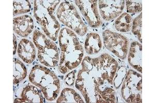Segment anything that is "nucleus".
<instances>
[{
	"label": "nucleus",
	"mask_w": 155,
	"mask_h": 103,
	"mask_svg": "<svg viewBox=\"0 0 155 103\" xmlns=\"http://www.w3.org/2000/svg\"><path fill=\"white\" fill-rule=\"evenodd\" d=\"M34 16L41 26L45 35L53 41H56L60 32L61 25L53 15L61 1H34Z\"/></svg>",
	"instance_id": "nucleus-3"
},
{
	"label": "nucleus",
	"mask_w": 155,
	"mask_h": 103,
	"mask_svg": "<svg viewBox=\"0 0 155 103\" xmlns=\"http://www.w3.org/2000/svg\"><path fill=\"white\" fill-rule=\"evenodd\" d=\"M57 103H84V101L74 89L66 88L62 91Z\"/></svg>",
	"instance_id": "nucleus-17"
},
{
	"label": "nucleus",
	"mask_w": 155,
	"mask_h": 103,
	"mask_svg": "<svg viewBox=\"0 0 155 103\" xmlns=\"http://www.w3.org/2000/svg\"><path fill=\"white\" fill-rule=\"evenodd\" d=\"M13 42H14V47H13V54L15 55L16 54L17 49L18 48L17 43V40H16V37L15 35L14 34V39H13Z\"/></svg>",
	"instance_id": "nucleus-24"
},
{
	"label": "nucleus",
	"mask_w": 155,
	"mask_h": 103,
	"mask_svg": "<svg viewBox=\"0 0 155 103\" xmlns=\"http://www.w3.org/2000/svg\"><path fill=\"white\" fill-rule=\"evenodd\" d=\"M82 69L77 75L76 87L87 103H115L113 79L118 63L109 55L98 57L87 56L82 61Z\"/></svg>",
	"instance_id": "nucleus-1"
},
{
	"label": "nucleus",
	"mask_w": 155,
	"mask_h": 103,
	"mask_svg": "<svg viewBox=\"0 0 155 103\" xmlns=\"http://www.w3.org/2000/svg\"><path fill=\"white\" fill-rule=\"evenodd\" d=\"M125 1H98L101 17L105 21H111L118 17L123 11Z\"/></svg>",
	"instance_id": "nucleus-10"
},
{
	"label": "nucleus",
	"mask_w": 155,
	"mask_h": 103,
	"mask_svg": "<svg viewBox=\"0 0 155 103\" xmlns=\"http://www.w3.org/2000/svg\"><path fill=\"white\" fill-rule=\"evenodd\" d=\"M14 63L13 84L17 85L25 79L27 75V69L23 63L18 59L14 58Z\"/></svg>",
	"instance_id": "nucleus-18"
},
{
	"label": "nucleus",
	"mask_w": 155,
	"mask_h": 103,
	"mask_svg": "<svg viewBox=\"0 0 155 103\" xmlns=\"http://www.w3.org/2000/svg\"><path fill=\"white\" fill-rule=\"evenodd\" d=\"M131 31L132 33L137 36L138 39L140 41L141 43L142 42V14L135 18L132 21Z\"/></svg>",
	"instance_id": "nucleus-20"
},
{
	"label": "nucleus",
	"mask_w": 155,
	"mask_h": 103,
	"mask_svg": "<svg viewBox=\"0 0 155 103\" xmlns=\"http://www.w3.org/2000/svg\"><path fill=\"white\" fill-rule=\"evenodd\" d=\"M74 2L90 27L97 28L102 24L98 8V1L76 0Z\"/></svg>",
	"instance_id": "nucleus-9"
},
{
	"label": "nucleus",
	"mask_w": 155,
	"mask_h": 103,
	"mask_svg": "<svg viewBox=\"0 0 155 103\" xmlns=\"http://www.w3.org/2000/svg\"><path fill=\"white\" fill-rule=\"evenodd\" d=\"M126 74L127 69L124 66H121L120 69L118 68L117 71L116 72L113 79V86L115 89H118L120 88L125 78Z\"/></svg>",
	"instance_id": "nucleus-21"
},
{
	"label": "nucleus",
	"mask_w": 155,
	"mask_h": 103,
	"mask_svg": "<svg viewBox=\"0 0 155 103\" xmlns=\"http://www.w3.org/2000/svg\"><path fill=\"white\" fill-rule=\"evenodd\" d=\"M42 95L41 89H39L35 86L28 85L23 89L20 95V98H17L14 103H44Z\"/></svg>",
	"instance_id": "nucleus-13"
},
{
	"label": "nucleus",
	"mask_w": 155,
	"mask_h": 103,
	"mask_svg": "<svg viewBox=\"0 0 155 103\" xmlns=\"http://www.w3.org/2000/svg\"><path fill=\"white\" fill-rule=\"evenodd\" d=\"M33 41L38 49L37 57L42 65L48 67H54L60 60L57 45L46 35L39 30L34 31Z\"/></svg>",
	"instance_id": "nucleus-5"
},
{
	"label": "nucleus",
	"mask_w": 155,
	"mask_h": 103,
	"mask_svg": "<svg viewBox=\"0 0 155 103\" xmlns=\"http://www.w3.org/2000/svg\"><path fill=\"white\" fill-rule=\"evenodd\" d=\"M125 2L127 12L129 13H137L142 11V1H126Z\"/></svg>",
	"instance_id": "nucleus-22"
},
{
	"label": "nucleus",
	"mask_w": 155,
	"mask_h": 103,
	"mask_svg": "<svg viewBox=\"0 0 155 103\" xmlns=\"http://www.w3.org/2000/svg\"><path fill=\"white\" fill-rule=\"evenodd\" d=\"M132 18L127 13H123L118 17L114 22V26L116 30L119 32H129L132 28Z\"/></svg>",
	"instance_id": "nucleus-16"
},
{
	"label": "nucleus",
	"mask_w": 155,
	"mask_h": 103,
	"mask_svg": "<svg viewBox=\"0 0 155 103\" xmlns=\"http://www.w3.org/2000/svg\"><path fill=\"white\" fill-rule=\"evenodd\" d=\"M75 81V73L72 71L68 74L65 78V82L69 86H72Z\"/></svg>",
	"instance_id": "nucleus-23"
},
{
	"label": "nucleus",
	"mask_w": 155,
	"mask_h": 103,
	"mask_svg": "<svg viewBox=\"0 0 155 103\" xmlns=\"http://www.w3.org/2000/svg\"><path fill=\"white\" fill-rule=\"evenodd\" d=\"M18 56L25 63L31 64L36 58V52L34 43L27 39L20 41L17 48Z\"/></svg>",
	"instance_id": "nucleus-12"
},
{
	"label": "nucleus",
	"mask_w": 155,
	"mask_h": 103,
	"mask_svg": "<svg viewBox=\"0 0 155 103\" xmlns=\"http://www.w3.org/2000/svg\"><path fill=\"white\" fill-rule=\"evenodd\" d=\"M103 39L104 46L108 50L120 59H125L129 50V41L126 37L106 30L103 33Z\"/></svg>",
	"instance_id": "nucleus-8"
},
{
	"label": "nucleus",
	"mask_w": 155,
	"mask_h": 103,
	"mask_svg": "<svg viewBox=\"0 0 155 103\" xmlns=\"http://www.w3.org/2000/svg\"><path fill=\"white\" fill-rule=\"evenodd\" d=\"M84 47L88 54L98 53L102 47V42L99 34L94 33L88 34L85 41Z\"/></svg>",
	"instance_id": "nucleus-15"
},
{
	"label": "nucleus",
	"mask_w": 155,
	"mask_h": 103,
	"mask_svg": "<svg viewBox=\"0 0 155 103\" xmlns=\"http://www.w3.org/2000/svg\"><path fill=\"white\" fill-rule=\"evenodd\" d=\"M14 10L13 15L14 16L18 14H24L27 12H30L31 9V5L30 1L26 0H18L14 1Z\"/></svg>",
	"instance_id": "nucleus-19"
},
{
	"label": "nucleus",
	"mask_w": 155,
	"mask_h": 103,
	"mask_svg": "<svg viewBox=\"0 0 155 103\" xmlns=\"http://www.w3.org/2000/svg\"><path fill=\"white\" fill-rule=\"evenodd\" d=\"M59 21L77 35L83 36L87 28L81 17L76 7L69 1H64L60 4L57 12Z\"/></svg>",
	"instance_id": "nucleus-6"
},
{
	"label": "nucleus",
	"mask_w": 155,
	"mask_h": 103,
	"mask_svg": "<svg viewBox=\"0 0 155 103\" xmlns=\"http://www.w3.org/2000/svg\"><path fill=\"white\" fill-rule=\"evenodd\" d=\"M28 79L30 82L41 89L47 101H53L58 97L60 81L57 75L49 69L36 65L30 72Z\"/></svg>",
	"instance_id": "nucleus-4"
},
{
	"label": "nucleus",
	"mask_w": 155,
	"mask_h": 103,
	"mask_svg": "<svg viewBox=\"0 0 155 103\" xmlns=\"http://www.w3.org/2000/svg\"><path fill=\"white\" fill-rule=\"evenodd\" d=\"M122 95L128 103H142V75L129 70L123 82Z\"/></svg>",
	"instance_id": "nucleus-7"
},
{
	"label": "nucleus",
	"mask_w": 155,
	"mask_h": 103,
	"mask_svg": "<svg viewBox=\"0 0 155 103\" xmlns=\"http://www.w3.org/2000/svg\"><path fill=\"white\" fill-rule=\"evenodd\" d=\"M128 61L129 64L139 72L142 73V45L138 42H132L129 48Z\"/></svg>",
	"instance_id": "nucleus-14"
},
{
	"label": "nucleus",
	"mask_w": 155,
	"mask_h": 103,
	"mask_svg": "<svg viewBox=\"0 0 155 103\" xmlns=\"http://www.w3.org/2000/svg\"><path fill=\"white\" fill-rule=\"evenodd\" d=\"M58 40L61 50L58 70L64 74L82 63L84 49L76 34L69 28L64 27L60 31Z\"/></svg>",
	"instance_id": "nucleus-2"
},
{
	"label": "nucleus",
	"mask_w": 155,
	"mask_h": 103,
	"mask_svg": "<svg viewBox=\"0 0 155 103\" xmlns=\"http://www.w3.org/2000/svg\"><path fill=\"white\" fill-rule=\"evenodd\" d=\"M33 20L31 16L22 15L13 19L14 31L21 37H28L33 32Z\"/></svg>",
	"instance_id": "nucleus-11"
}]
</instances>
